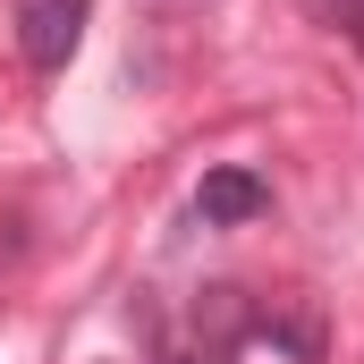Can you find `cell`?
<instances>
[{
	"instance_id": "277c9868",
	"label": "cell",
	"mask_w": 364,
	"mask_h": 364,
	"mask_svg": "<svg viewBox=\"0 0 364 364\" xmlns=\"http://www.w3.org/2000/svg\"><path fill=\"white\" fill-rule=\"evenodd\" d=\"M305 17H322L331 34H348L356 60H364V0H305Z\"/></svg>"
},
{
	"instance_id": "3957f363",
	"label": "cell",
	"mask_w": 364,
	"mask_h": 364,
	"mask_svg": "<svg viewBox=\"0 0 364 364\" xmlns=\"http://www.w3.org/2000/svg\"><path fill=\"white\" fill-rule=\"evenodd\" d=\"M263 212H272V178H255L237 161L203 170V186H195V220L203 229H237V220H263Z\"/></svg>"
},
{
	"instance_id": "6da1fadb",
	"label": "cell",
	"mask_w": 364,
	"mask_h": 364,
	"mask_svg": "<svg viewBox=\"0 0 364 364\" xmlns=\"http://www.w3.org/2000/svg\"><path fill=\"white\" fill-rule=\"evenodd\" d=\"M255 322H263V296H246V288H203V296H195V339H170L161 364H229L237 339H255Z\"/></svg>"
},
{
	"instance_id": "7a4b0ae2",
	"label": "cell",
	"mask_w": 364,
	"mask_h": 364,
	"mask_svg": "<svg viewBox=\"0 0 364 364\" xmlns=\"http://www.w3.org/2000/svg\"><path fill=\"white\" fill-rule=\"evenodd\" d=\"M85 17H93V0H17V9H9L17 60H26L34 77H60V68L77 60V43H85Z\"/></svg>"
}]
</instances>
